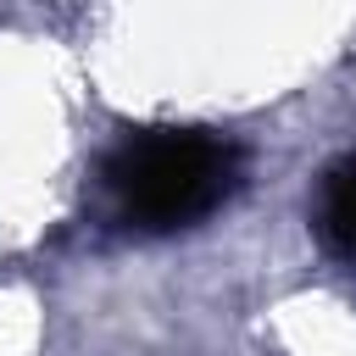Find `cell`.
<instances>
[{
	"mask_svg": "<svg viewBox=\"0 0 356 356\" xmlns=\"http://www.w3.org/2000/svg\"><path fill=\"white\" fill-rule=\"evenodd\" d=\"M239 145L211 128H128L100 156V195L122 228L178 234L239 189Z\"/></svg>",
	"mask_w": 356,
	"mask_h": 356,
	"instance_id": "obj_1",
	"label": "cell"
},
{
	"mask_svg": "<svg viewBox=\"0 0 356 356\" xmlns=\"http://www.w3.org/2000/svg\"><path fill=\"white\" fill-rule=\"evenodd\" d=\"M317 234L334 256L356 261V150L334 156L317 178Z\"/></svg>",
	"mask_w": 356,
	"mask_h": 356,
	"instance_id": "obj_2",
	"label": "cell"
}]
</instances>
